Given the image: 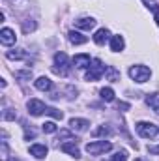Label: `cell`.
Masks as SVG:
<instances>
[{"mask_svg":"<svg viewBox=\"0 0 159 161\" xmlns=\"http://www.w3.org/2000/svg\"><path fill=\"white\" fill-rule=\"evenodd\" d=\"M69 69H71V66H69V58H68V54H66V53H56V54H54V66H52V71H54L56 75L66 77V75L69 73Z\"/></svg>","mask_w":159,"mask_h":161,"instance_id":"obj_1","label":"cell"},{"mask_svg":"<svg viewBox=\"0 0 159 161\" xmlns=\"http://www.w3.org/2000/svg\"><path fill=\"white\" fill-rule=\"evenodd\" d=\"M129 77L135 80V82H146V80L152 77V69L148 66H142V64H137V66H131L129 68Z\"/></svg>","mask_w":159,"mask_h":161,"instance_id":"obj_2","label":"cell"},{"mask_svg":"<svg viewBox=\"0 0 159 161\" xmlns=\"http://www.w3.org/2000/svg\"><path fill=\"white\" fill-rule=\"evenodd\" d=\"M135 127H137V133L142 139H154V137L159 135V127L156 124H152V122H139Z\"/></svg>","mask_w":159,"mask_h":161,"instance_id":"obj_3","label":"cell"},{"mask_svg":"<svg viewBox=\"0 0 159 161\" xmlns=\"http://www.w3.org/2000/svg\"><path fill=\"white\" fill-rule=\"evenodd\" d=\"M107 71V68L103 66V62L101 60H92V66L88 68V71H86V80H90V82H94V80H97V79H101V75Z\"/></svg>","mask_w":159,"mask_h":161,"instance_id":"obj_4","label":"cell"},{"mask_svg":"<svg viewBox=\"0 0 159 161\" xmlns=\"http://www.w3.org/2000/svg\"><path fill=\"white\" fill-rule=\"evenodd\" d=\"M111 148H112V144L107 142V141H97V142H88V144H86V152L92 154V156L105 154V152H109Z\"/></svg>","mask_w":159,"mask_h":161,"instance_id":"obj_5","label":"cell"},{"mask_svg":"<svg viewBox=\"0 0 159 161\" xmlns=\"http://www.w3.org/2000/svg\"><path fill=\"white\" fill-rule=\"evenodd\" d=\"M26 107H28V113H30L32 116H40V114H43V113L47 111V105H45L43 101H40V99H30Z\"/></svg>","mask_w":159,"mask_h":161,"instance_id":"obj_6","label":"cell"},{"mask_svg":"<svg viewBox=\"0 0 159 161\" xmlns=\"http://www.w3.org/2000/svg\"><path fill=\"white\" fill-rule=\"evenodd\" d=\"M0 41H2V45H13L17 41V36L11 28H2L0 30Z\"/></svg>","mask_w":159,"mask_h":161,"instance_id":"obj_7","label":"cell"},{"mask_svg":"<svg viewBox=\"0 0 159 161\" xmlns=\"http://www.w3.org/2000/svg\"><path fill=\"white\" fill-rule=\"evenodd\" d=\"M88 125H90V122L84 120V118H71V120H69V127H71L73 131H79V133L86 131Z\"/></svg>","mask_w":159,"mask_h":161,"instance_id":"obj_8","label":"cell"},{"mask_svg":"<svg viewBox=\"0 0 159 161\" xmlns=\"http://www.w3.org/2000/svg\"><path fill=\"white\" fill-rule=\"evenodd\" d=\"M73 64H75L77 68H80V69L90 68V64H92L90 54H75V56H73Z\"/></svg>","mask_w":159,"mask_h":161,"instance_id":"obj_9","label":"cell"},{"mask_svg":"<svg viewBox=\"0 0 159 161\" xmlns=\"http://www.w3.org/2000/svg\"><path fill=\"white\" fill-rule=\"evenodd\" d=\"M75 26H77V28H82V30H92V28L96 26V19H92V17L77 19V21H75Z\"/></svg>","mask_w":159,"mask_h":161,"instance_id":"obj_10","label":"cell"},{"mask_svg":"<svg viewBox=\"0 0 159 161\" xmlns=\"http://www.w3.org/2000/svg\"><path fill=\"white\" fill-rule=\"evenodd\" d=\"M109 38H111V32H109L107 28H99V30L94 34V41H96L97 45H105V43L109 41Z\"/></svg>","mask_w":159,"mask_h":161,"instance_id":"obj_11","label":"cell"},{"mask_svg":"<svg viewBox=\"0 0 159 161\" xmlns=\"http://www.w3.org/2000/svg\"><path fill=\"white\" fill-rule=\"evenodd\" d=\"M62 152L71 154L75 159L80 156V152H79V148H77V144H75V141H71V142H64V144H62Z\"/></svg>","mask_w":159,"mask_h":161,"instance_id":"obj_12","label":"cell"},{"mask_svg":"<svg viewBox=\"0 0 159 161\" xmlns=\"http://www.w3.org/2000/svg\"><path fill=\"white\" fill-rule=\"evenodd\" d=\"M30 154L34 158H38V159H43L47 156V146L45 144H32L30 146Z\"/></svg>","mask_w":159,"mask_h":161,"instance_id":"obj_13","label":"cell"},{"mask_svg":"<svg viewBox=\"0 0 159 161\" xmlns=\"http://www.w3.org/2000/svg\"><path fill=\"white\" fill-rule=\"evenodd\" d=\"M123 47H125V41H123L122 36H112V38H111V51H112V53L123 51Z\"/></svg>","mask_w":159,"mask_h":161,"instance_id":"obj_14","label":"cell"},{"mask_svg":"<svg viewBox=\"0 0 159 161\" xmlns=\"http://www.w3.org/2000/svg\"><path fill=\"white\" fill-rule=\"evenodd\" d=\"M34 84H36V88L41 90V92H47V90H51V88H52V80L47 79V77H38Z\"/></svg>","mask_w":159,"mask_h":161,"instance_id":"obj_15","label":"cell"},{"mask_svg":"<svg viewBox=\"0 0 159 161\" xmlns=\"http://www.w3.org/2000/svg\"><path fill=\"white\" fill-rule=\"evenodd\" d=\"M68 38H69V41H71L73 45H82V43H86V41H88L86 36H82L80 32H75V30H69Z\"/></svg>","mask_w":159,"mask_h":161,"instance_id":"obj_16","label":"cell"},{"mask_svg":"<svg viewBox=\"0 0 159 161\" xmlns=\"http://www.w3.org/2000/svg\"><path fill=\"white\" fill-rule=\"evenodd\" d=\"M6 56L9 60H23V58H28V53L25 49H15V51H8Z\"/></svg>","mask_w":159,"mask_h":161,"instance_id":"obj_17","label":"cell"},{"mask_svg":"<svg viewBox=\"0 0 159 161\" xmlns=\"http://www.w3.org/2000/svg\"><path fill=\"white\" fill-rule=\"evenodd\" d=\"M146 103H148V105H150V107H152V109L159 114V96H157V94H148Z\"/></svg>","mask_w":159,"mask_h":161,"instance_id":"obj_18","label":"cell"},{"mask_svg":"<svg viewBox=\"0 0 159 161\" xmlns=\"http://www.w3.org/2000/svg\"><path fill=\"white\" fill-rule=\"evenodd\" d=\"M99 96H101L103 101H112V99H114V90L109 88V86H107V88H101V90H99Z\"/></svg>","mask_w":159,"mask_h":161,"instance_id":"obj_19","label":"cell"},{"mask_svg":"<svg viewBox=\"0 0 159 161\" xmlns=\"http://www.w3.org/2000/svg\"><path fill=\"white\" fill-rule=\"evenodd\" d=\"M109 133H111L109 125H99V127H96V129L92 131V135H94V137H101V135H109Z\"/></svg>","mask_w":159,"mask_h":161,"instance_id":"obj_20","label":"cell"},{"mask_svg":"<svg viewBox=\"0 0 159 161\" xmlns=\"http://www.w3.org/2000/svg\"><path fill=\"white\" fill-rule=\"evenodd\" d=\"M23 30L28 34V32H34L36 30V21H32V19H26L25 23H23Z\"/></svg>","mask_w":159,"mask_h":161,"instance_id":"obj_21","label":"cell"},{"mask_svg":"<svg viewBox=\"0 0 159 161\" xmlns=\"http://www.w3.org/2000/svg\"><path fill=\"white\" fill-rule=\"evenodd\" d=\"M45 114H49V116H52V118H56V120H62V116H64V114H62L58 109H54V107H47Z\"/></svg>","mask_w":159,"mask_h":161,"instance_id":"obj_22","label":"cell"},{"mask_svg":"<svg viewBox=\"0 0 159 161\" xmlns=\"http://www.w3.org/2000/svg\"><path fill=\"white\" fill-rule=\"evenodd\" d=\"M41 129H43L45 133H56V124H54V122H45V124L41 125Z\"/></svg>","mask_w":159,"mask_h":161,"instance_id":"obj_23","label":"cell"},{"mask_svg":"<svg viewBox=\"0 0 159 161\" xmlns=\"http://www.w3.org/2000/svg\"><path fill=\"white\" fill-rule=\"evenodd\" d=\"M144 2V6L148 8V9H152V11H159V4L156 0H142Z\"/></svg>","mask_w":159,"mask_h":161,"instance_id":"obj_24","label":"cell"},{"mask_svg":"<svg viewBox=\"0 0 159 161\" xmlns=\"http://www.w3.org/2000/svg\"><path fill=\"white\" fill-rule=\"evenodd\" d=\"M107 73H109V79H111V80H118L120 73L112 68V66H109V68H107Z\"/></svg>","mask_w":159,"mask_h":161,"instance_id":"obj_25","label":"cell"},{"mask_svg":"<svg viewBox=\"0 0 159 161\" xmlns=\"http://www.w3.org/2000/svg\"><path fill=\"white\" fill-rule=\"evenodd\" d=\"M111 161H127V154H125V150L116 152V154L112 156V159H111Z\"/></svg>","mask_w":159,"mask_h":161,"instance_id":"obj_26","label":"cell"},{"mask_svg":"<svg viewBox=\"0 0 159 161\" xmlns=\"http://www.w3.org/2000/svg\"><path fill=\"white\" fill-rule=\"evenodd\" d=\"M17 77H19V79H30V77H32V71H30V69H28V71H19Z\"/></svg>","mask_w":159,"mask_h":161,"instance_id":"obj_27","label":"cell"},{"mask_svg":"<svg viewBox=\"0 0 159 161\" xmlns=\"http://www.w3.org/2000/svg\"><path fill=\"white\" fill-rule=\"evenodd\" d=\"M25 131H26V135H25L26 139H34V137H36V131H34L32 127L28 129V125H25Z\"/></svg>","mask_w":159,"mask_h":161,"instance_id":"obj_28","label":"cell"},{"mask_svg":"<svg viewBox=\"0 0 159 161\" xmlns=\"http://www.w3.org/2000/svg\"><path fill=\"white\" fill-rule=\"evenodd\" d=\"M148 150H150V152H152V154H159V146H150V148H148Z\"/></svg>","mask_w":159,"mask_h":161,"instance_id":"obj_29","label":"cell"},{"mask_svg":"<svg viewBox=\"0 0 159 161\" xmlns=\"http://www.w3.org/2000/svg\"><path fill=\"white\" fill-rule=\"evenodd\" d=\"M154 19H156V25L159 26V11H156V15H154Z\"/></svg>","mask_w":159,"mask_h":161,"instance_id":"obj_30","label":"cell"},{"mask_svg":"<svg viewBox=\"0 0 159 161\" xmlns=\"http://www.w3.org/2000/svg\"><path fill=\"white\" fill-rule=\"evenodd\" d=\"M8 161H19V159H15V158H11V159H8Z\"/></svg>","mask_w":159,"mask_h":161,"instance_id":"obj_31","label":"cell"}]
</instances>
